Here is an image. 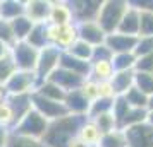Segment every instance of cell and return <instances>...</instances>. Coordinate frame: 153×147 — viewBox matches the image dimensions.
Wrapping results in <instances>:
<instances>
[{
  "instance_id": "45",
  "label": "cell",
  "mask_w": 153,
  "mask_h": 147,
  "mask_svg": "<svg viewBox=\"0 0 153 147\" xmlns=\"http://www.w3.org/2000/svg\"><path fill=\"white\" fill-rule=\"evenodd\" d=\"M10 50H12V46H9V45H5V43L0 41V60L10 55Z\"/></svg>"
},
{
  "instance_id": "4",
  "label": "cell",
  "mask_w": 153,
  "mask_h": 147,
  "mask_svg": "<svg viewBox=\"0 0 153 147\" xmlns=\"http://www.w3.org/2000/svg\"><path fill=\"white\" fill-rule=\"evenodd\" d=\"M45 38H47V45H52L60 51H65L79 39L76 22L65 24V26H55V24L47 22L45 24Z\"/></svg>"
},
{
  "instance_id": "38",
  "label": "cell",
  "mask_w": 153,
  "mask_h": 147,
  "mask_svg": "<svg viewBox=\"0 0 153 147\" xmlns=\"http://www.w3.org/2000/svg\"><path fill=\"white\" fill-rule=\"evenodd\" d=\"M0 41L9 45V46H14L16 38L14 33H12V26H10V21H5V19H0Z\"/></svg>"
},
{
  "instance_id": "13",
  "label": "cell",
  "mask_w": 153,
  "mask_h": 147,
  "mask_svg": "<svg viewBox=\"0 0 153 147\" xmlns=\"http://www.w3.org/2000/svg\"><path fill=\"white\" fill-rule=\"evenodd\" d=\"M138 43V36H127L120 34V33H112L107 34L105 38V46L110 50L112 53H127V51H134Z\"/></svg>"
},
{
  "instance_id": "5",
  "label": "cell",
  "mask_w": 153,
  "mask_h": 147,
  "mask_svg": "<svg viewBox=\"0 0 153 147\" xmlns=\"http://www.w3.org/2000/svg\"><path fill=\"white\" fill-rule=\"evenodd\" d=\"M60 53H62V51L59 48H55V46H52V45H47L45 48L40 50V53H38V62H36V67H35V75H36V79H38V82L47 80L50 74L59 67Z\"/></svg>"
},
{
  "instance_id": "10",
  "label": "cell",
  "mask_w": 153,
  "mask_h": 147,
  "mask_svg": "<svg viewBox=\"0 0 153 147\" xmlns=\"http://www.w3.org/2000/svg\"><path fill=\"white\" fill-rule=\"evenodd\" d=\"M47 80L57 84L62 91L69 92V91H74V89H81V86H83V82L86 79L81 77V75H77V74H72V72L62 69V67H57L48 75Z\"/></svg>"
},
{
  "instance_id": "15",
  "label": "cell",
  "mask_w": 153,
  "mask_h": 147,
  "mask_svg": "<svg viewBox=\"0 0 153 147\" xmlns=\"http://www.w3.org/2000/svg\"><path fill=\"white\" fill-rule=\"evenodd\" d=\"M48 24L55 26H65L74 24V15L69 2H50V12H48Z\"/></svg>"
},
{
  "instance_id": "37",
  "label": "cell",
  "mask_w": 153,
  "mask_h": 147,
  "mask_svg": "<svg viewBox=\"0 0 153 147\" xmlns=\"http://www.w3.org/2000/svg\"><path fill=\"white\" fill-rule=\"evenodd\" d=\"M112 106H114V99H97L90 105V111H88L86 118H95L102 113L112 111Z\"/></svg>"
},
{
  "instance_id": "23",
  "label": "cell",
  "mask_w": 153,
  "mask_h": 147,
  "mask_svg": "<svg viewBox=\"0 0 153 147\" xmlns=\"http://www.w3.org/2000/svg\"><path fill=\"white\" fill-rule=\"evenodd\" d=\"M22 14H24V2H16V0L0 2V19L12 21Z\"/></svg>"
},
{
  "instance_id": "44",
  "label": "cell",
  "mask_w": 153,
  "mask_h": 147,
  "mask_svg": "<svg viewBox=\"0 0 153 147\" xmlns=\"http://www.w3.org/2000/svg\"><path fill=\"white\" fill-rule=\"evenodd\" d=\"M9 135H10V130L5 128V127H0V147H5L9 140Z\"/></svg>"
},
{
  "instance_id": "1",
  "label": "cell",
  "mask_w": 153,
  "mask_h": 147,
  "mask_svg": "<svg viewBox=\"0 0 153 147\" xmlns=\"http://www.w3.org/2000/svg\"><path fill=\"white\" fill-rule=\"evenodd\" d=\"M86 116H76L67 115L64 118H59L55 121H50L47 132L43 135V146L45 147H67L71 140L77 135V130Z\"/></svg>"
},
{
  "instance_id": "28",
  "label": "cell",
  "mask_w": 153,
  "mask_h": 147,
  "mask_svg": "<svg viewBox=\"0 0 153 147\" xmlns=\"http://www.w3.org/2000/svg\"><path fill=\"white\" fill-rule=\"evenodd\" d=\"M98 147H127V140H126L124 130H114V132L103 133Z\"/></svg>"
},
{
  "instance_id": "48",
  "label": "cell",
  "mask_w": 153,
  "mask_h": 147,
  "mask_svg": "<svg viewBox=\"0 0 153 147\" xmlns=\"http://www.w3.org/2000/svg\"><path fill=\"white\" fill-rule=\"evenodd\" d=\"M146 123L153 127V110H146Z\"/></svg>"
},
{
  "instance_id": "35",
  "label": "cell",
  "mask_w": 153,
  "mask_h": 147,
  "mask_svg": "<svg viewBox=\"0 0 153 147\" xmlns=\"http://www.w3.org/2000/svg\"><path fill=\"white\" fill-rule=\"evenodd\" d=\"M5 147H45V146H43L42 140L28 139V137H21V135L10 133Z\"/></svg>"
},
{
  "instance_id": "26",
  "label": "cell",
  "mask_w": 153,
  "mask_h": 147,
  "mask_svg": "<svg viewBox=\"0 0 153 147\" xmlns=\"http://www.w3.org/2000/svg\"><path fill=\"white\" fill-rule=\"evenodd\" d=\"M10 26H12V33H14L16 41H24L26 36L29 34V31H31V28H33V22L22 14L19 17L12 19L10 21Z\"/></svg>"
},
{
  "instance_id": "40",
  "label": "cell",
  "mask_w": 153,
  "mask_h": 147,
  "mask_svg": "<svg viewBox=\"0 0 153 147\" xmlns=\"http://www.w3.org/2000/svg\"><path fill=\"white\" fill-rule=\"evenodd\" d=\"M150 53H153V36H150V38H138L136 48H134L136 58H138V56L150 55Z\"/></svg>"
},
{
  "instance_id": "18",
  "label": "cell",
  "mask_w": 153,
  "mask_h": 147,
  "mask_svg": "<svg viewBox=\"0 0 153 147\" xmlns=\"http://www.w3.org/2000/svg\"><path fill=\"white\" fill-rule=\"evenodd\" d=\"M115 33L127 34V36H138V33H139V10H136L134 7L129 5L127 10L124 12V15H122L120 22H119V28Z\"/></svg>"
},
{
  "instance_id": "14",
  "label": "cell",
  "mask_w": 153,
  "mask_h": 147,
  "mask_svg": "<svg viewBox=\"0 0 153 147\" xmlns=\"http://www.w3.org/2000/svg\"><path fill=\"white\" fill-rule=\"evenodd\" d=\"M64 105L67 108L69 115H76V116H88V111H90V101L86 99L81 89H74V91H69L65 94V99H64Z\"/></svg>"
},
{
  "instance_id": "32",
  "label": "cell",
  "mask_w": 153,
  "mask_h": 147,
  "mask_svg": "<svg viewBox=\"0 0 153 147\" xmlns=\"http://www.w3.org/2000/svg\"><path fill=\"white\" fill-rule=\"evenodd\" d=\"M134 87L146 94H153V74H145V72H134Z\"/></svg>"
},
{
  "instance_id": "6",
  "label": "cell",
  "mask_w": 153,
  "mask_h": 147,
  "mask_svg": "<svg viewBox=\"0 0 153 147\" xmlns=\"http://www.w3.org/2000/svg\"><path fill=\"white\" fill-rule=\"evenodd\" d=\"M38 53H40V50L29 46L26 41H17L10 50V56H12L17 70H24V72H35Z\"/></svg>"
},
{
  "instance_id": "43",
  "label": "cell",
  "mask_w": 153,
  "mask_h": 147,
  "mask_svg": "<svg viewBox=\"0 0 153 147\" xmlns=\"http://www.w3.org/2000/svg\"><path fill=\"white\" fill-rule=\"evenodd\" d=\"M112 56H114V53L105 46V43H103V45H100V46H95V48H93L91 62H95V60H112Z\"/></svg>"
},
{
  "instance_id": "21",
  "label": "cell",
  "mask_w": 153,
  "mask_h": 147,
  "mask_svg": "<svg viewBox=\"0 0 153 147\" xmlns=\"http://www.w3.org/2000/svg\"><path fill=\"white\" fill-rule=\"evenodd\" d=\"M33 92H36V94H40V96H43V98H47V99L57 101V103H64L65 94H67L65 91H62L59 86L53 84V82H50V80H42V82H38V84H36V89Z\"/></svg>"
},
{
  "instance_id": "11",
  "label": "cell",
  "mask_w": 153,
  "mask_h": 147,
  "mask_svg": "<svg viewBox=\"0 0 153 147\" xmlns=\"http://www.w3.org/2000/svg\"><path fill=\"white\" fill-rule=\"evenodd\" d=\"M76 26H77V38H79L81 41L91 45L93 48H95V46H100V45H103L105 43L107 34L103 33V29L98 26L97 21L79 22V24H76Z\"/></svg>"
},
{
  "instance_id": "46",
  "label": "cell",
  "mask_w": 153,
  "mask_h": 147,
  "mask_svg": "<svg viewBox=\"0 0 153 147\" xmlns=\"http://www.w3.org/2000/svg\"><path fill=\"white\" fill-rule=\"evenodd\" d=\"M67 147H88V146H84V144H83L79 139H77V137H74V139L71 140L69 144H67Z\"/></svg>"
},
{
  "instance_id": "27",
  "label": "cell",
  "mask_w": 153,
  "mask_h": 147,
  "mask_svg": "<svg viewBox=\"0 0 153 147\" xmlns=\"http://www.w3.org/2000/svg\"><path fill=\"white\" fill-rule=\"evenodd\" d=\"M47 24V22H45ZM45 24H33V28L29 31V34L26 36L24 41L29 46H33L36 50H42L47 46V38H45Z\"/></svg>"
},
{
  "instance_id": "30",
  "label": "cell",
  "mask_w": 153,
  "mask_h": 147,
  "mask_svg": "<svg viewBox=\"0 0 153 147\" xmlns=\"http://www.w3.org/2000/svg\"><path fill=\"white\" fill-rule=\"evenodd\" d=\"M122 98L126 99V103L131 106V108H139V110H146V105H148V96L143 94V92L136 89L134 86H132L129 91L126 92Z\"/></svg>"
},
{
  "instance_id": "16",
  "label": "cell",
  "mask_w": 153,
  "mask_h": 147,
  "mask_svg": "<svg viewBox=\"0 0 153 147\" xmlns=\"http://www.w3.org/2000/svg\"><path fill=\"white\" fill-rule=\"evenodd\" d=\"M48 12H50V2H45V0L24 2V15L33 24H45L48 21Z\"/></svg>"
},
{
  "instance_id": "17",
  "label": "cell",
  "mask_w": 153,
  "mask_h": 147,
  "mask_svg": "<svg viewBox=\"0 0 153 147\" xmlns=\"http://www.w3.org/2000/svg\"><path fill=\"white\" fill-rule=\"evenodd\" d=\"M59 67L69 70L72 74H77L81 77L88 79L91 72V63L90 62H83V60H77L72 55H69L67 51H62L60 53V60H59Z\"/></svg>"
},
{
  "instance_id": "22",
  "label": "cell",
  "mask_w": 153,
  "mask_h": 147,
  "mask_svg": "<svg viewBox=\"0 0 153 147\" xmlns=\"http://www.w3.org/2000/svg\"><path fill=\"white\" fill-rule=\"evenodd\" d=\"M112 86L117 96H124L126 92L134 86V70H126V72H115L112 77Z\"/></svg>"
},
{
  "instance_id": "19",
  "label": "cell",
  "mask_w": 153,
  "mask_h": 147,
  "mask_svg": "<svg viewBox=\"0 0 153 147\" xmlns=\"http://www.w3.org/2000/svg\"><path fill=\"white\" fill-rule=\"evenodd\" d=\"M102 135H103V133L100 132V128H98V127L95 125L90 118H86L83 123H81V127H79L76 137L83 142L84 146H88V147H98Z\"/></svg>"
},
{
  "instance_id": "34",
  "label": "cell",
  "mask_w": 153,
  "mask_h": 147,
  "mask_svg": "<svg viewBox=\"0 0 153 147\" xmlns=\"http://www.w3.org/2000/svg\"><path fill=\"white\" fill-rule=\"evenodd\" d=\"M16 72H17V67H16L12 56L9 55L5 58H2L0 60V86H5V82L14 75Z\"/></svg>"
},
{
  "instance_id": "39",
  "label": "cell",
  "mask_w": 153,
  "mask_h": 147,
  "mask_svg": "<svg viewBox=\"0 0 153 147\" xmlns=\"http://www.w3.org/2000/svg\"><path fill=\"white\" fill-rule=\"evenodd\" d=\"M81 92L86 96V99H88L90 103L97 101V99H98V82L88 77L83 82V86H81Z\"/></svg>"
},
{
  "instance_id": "41",
  "label": "cell",
  "mask_w": 153,
  "mask_h": 147,
  "mask_svg": "<svg viewBox=\"0 0 153 147\" xmlns=\"http://www.w3.org/2000/svg\"><path fill=\"white\" fill-rule=\"evenodd\" d=\"M134 72H145V74H153V53L136 58Z\"/></svg>"
},
{
  "instance_id": "20",
  "label": "cell",
  "mask_w": 153,
  "mask_h": 147,
  "mask_svg": "<svg viewBox=\"0 0 153 147\" xmlns=\"http://www.w3.org/2000/svg\"><path fill=\"white\" fill-rule=\"evenodd\" d=\"M115 74L112 60H95L91 62V72H90V79L102 82V80H112Z\"/></svg>"
},
{
  "instance_id": "31",
  "label": "cell",
  "mask_w": 153,
  "mask_h": 147,
  "mask_svg": "<svg viewBox=\"0 0 153 147\" xmlns=\"http://www.w3.org/2000/svg\"><path fill=\"white\" fill-rule=\"evenodd\" d=\"M90 120L98 127V128H100V132H102V133H108V132L117 130V121H115V118H114L112 111L102 113V115H98V116L90 118Z\"/></svg>"
},
{
  "instance_id": "24",
  "label": "cell",
  "mask_w": 153,
  "mask_h": 147,
  "mask_svg": "<svg viewBox=\"0 0 153 147\" xmlns=\"http://www.w3.org/2000/svg\"><path fill=\"white\" fill-rule=\"evenodd\" d=\"M145 121H146V110L129 108V111L126 113V116L120 120V123H119V130H126V128L136 127V125H139V123H145Z\"/></svg>"
},
{
  "instance_id": "2",
  "label": "cell",
  "mask_w": 153,
  "mask_h": 147,
  "mask_svg": "<svg viewBox=\"0 0 153 147\" xmlns=\"http://www.w3.org/2000/svg\"><path fill=\"white\" fill-rule=\"evenodd\" d=\"M127 7H129V4L126 0H105V2H102L97 15V22L103 29L105 34H112L117 31L119 22L122 19L124 12L127 10Z\"/></svg>"
},
{
  "instance_id": "8",
  "label": "cell",
  "mask_w": 153,
  "mask_h": 147,
  "mask_svg": "<svg viewBox=\"0 0 153 147\" xmlns=\"http://www.w3.org/2000/svg\"><path fill=\"white\" fill-rule=\"evenodd\" d=\"M38 79H36L35 72H24V70H17L12 77L5 82V89H7L9 96H19V94H31L36 89Z\"/></svg>"
},
{
  "instance_id": "36",
  "label": "cell",
  "mask_w": 153,
  "mask_h": 147,
  "mask_svg": "<svg viewBox=\"0 0 153 147\" xmlns=\"http://www.w3.org/2000/svg\"><path fill=\"white\" fill-rule=\"evenodd\" d=\"M153 36V12H139V33L138 38Z\"/></svg>"
},
{
  "instance_id": "49",
  "label": "cell",
  "mask_w": 153,
  "mask_h": 147,
  "mask_svg": "<svg viewBox=\"0 0 153 147\" xmlns=\"http://www.w3.org/2000/svg\"><path fill=\"white\" fill-rule=\"evenodd\" d=\"M146 110H153V94L148 96V105H146Z\"/></svg>"
},
{
  "instance_id": "25",
  "label": "cell",
  "mask_w": 153,
  "mask_h": 147,
  "mask_svg": "<svg viewBox=\"0 0 153 147\" xmlns=\"http://www.w3.org/2000/svg\"><path fill=\"white\" fill-rule=\"evenodd\" d=\"M112 65L115 72H126V70H134L136 65V55L134 51H127V53H115L112 56Z\"/></svg>"
},
{
  "instance_id": "42",
  "label": "cell",
  "mask_w": 153,
  "mask_h": 147,
  "mask_svg": "<svg viewBox=\"0 0 153 147\" xmlns=\"http://www.w3.org/2000/svg\"><path fill=\"white\" fill-rule=\"evenodd\" d=\"M117 94L114 91V86L110 80H102L98 82V99H115Z\"/></svg>"
},
{
  "instance_id": "3",
  "label": "cell",
  "mask_w": 153,
  "mask_h": 147,
  "mask_svg": "<svg viewBox=\"0 0 153 147\" xmlns=\"http://www.w3.org/2000/svg\"><path fill=\"white\" fill-rule=\"evenodd\" d=\"M48 125H50L48 120L43 118L35 108H31V110L12 127L10 133L21 135V137H28V139L42 140L45 132H47V128H48Z\"/></svg>"
},
{
  "instance_id": "7",
  "label": "cell",
  "mask_w": 153,
  "mask_h": 147,
  "mask_svg": "<svg viewBox=\"0 0 153 147\" xmlns=\"http://www.w3.org/2000/svg\"><path fill=\"white\" fill-rule=\"evenodd\" d=\"M31 105L43 118H47L48 121H55V120L64 118V116L69 115L64 103H57V101L47 99L43 96H40V94H36V92H31Z\"/></svg>"
},
{
  "instance_id": "9",
  "label": "cell",
  "mask_w": 153,
  "mask_h": 147,
  "mask_svg": "<svg viewBox=\"0 0 153 147\" xmlns=\"http://www.w3.org/2000/svg\"><path fill=\"white\" fill-rule=\"evenodd\" d=\"M127 147H153V127L148 123H139L124 130Z\"/></svg>"
},
{
  "instance_id": "12",
  "label": "cell",
  "mask_w": 153,
  "mask_h": 147,
  "mask_svg": "<svg viewBox=\"0 0 153 147\" xmlns=\"http://www.w3.org/2000/svg\"><path fill=\"white\" fill-rule=\"evenodd\" d=\"M71 9H72V15H74V22H88V21H97L98 10L102 2H69Z\"/></svg>"
},
{
  "instance_id": "47",
  "label": "cell",
  "mask_w": 153,
  "mask_h": 147,
  "mask_svg": "<svg viewBox=\"0 0 153 147\" xmlns=\"http://www.w3.org/2000/svg\"><path fill=\"white\" fill-rule=\"evenodd\" d=\"M7 98H9V92L5 89V86H0V103L7 101Z\"/></svg>"
},
{
  "instance_id": "29",
  "label": "cell",
  "mask_w": 153,
  "mask_h": 147,
  "mask_svg": "<svg viewBox=\"0 0 153 147\" xmlns=\"http://www.w3.org/2000/svg\"><path fill=\"white\" fill-rule=\"evenodd\" d=\"M69 55H72L74 58L77 60H83V62H90L91 63V56H93V46L88 45V43L81 41V39H77L69 50H65Z\"/></svg>"
},
{
  "instance_id": "33",
  "label": "cell",
  "mask_w": 153,
  "mask_h": 147,
  "mask_svg": "<svg viewBox=\"0 0 153 147\" xmlns=\"http://www.w3.org/2000/svg\"><path fill=\"white\" fill-rule=\"evenodd\" d=\"M17 123V116H16L14 110L9 101L0 103V127H5L9 130H12V127Z\"/></svg>"
}]
</instances>
